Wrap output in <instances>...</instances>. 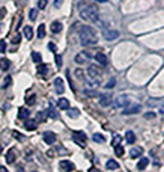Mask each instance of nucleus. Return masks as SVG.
<instances>
[{"label": "nucleus", "mask_w": 164, "mask_h": 172, "mask_svg": "<svg viewBox=\"0 0 164 172\" xmlns=\"http://www.w3.org/2000/svg\"><path fill=\"white\" fill-rule=\"evenodd\" d=\"M79 12L82 15V18H84L86 21L90 23H96L99 20V11L98 6L90 3V2H80L79 3Z\"/></svg>", "instance_id": "1"}, {"label": "nucleus", "mask_w": 164, "mask_h": 172, "mask_svg": "<svg viewBox=\"0 0 164 172\" xmlns=\"http://www.w3.org/2000/svg\"><path fill=\"white\" fill-rule=\"evenodd\" d=\"M79 36H80L82 45H93V44L98 43V36H96L93 27H90V26H82Z\"/></svg>", "instance_id": "2"}, {"label": "nucleus", "mask_w": 164, "mask_h": 172, "mask_svg": "<svg viewBox=\"0 0 164 172\" xmlns=\"http://www.w3.org/2000/svg\"><path fill=\"white\" fill-rule=\"evenodd\" d=\"M101 76H102V73H101V70H99L96 65H90V67L87 68V82L93 86V88L99 85Z\"/></svg>", "instance_id": "3"}, {"label": "nucleus", "mask_w": 164, "mask_h": 172, "mask_svg": "<svg viewBox=\"0 0 164 172\" xmlns=\"http://www.w3.org/2000/svg\"><path fill=\"white\" fill-rule=\"evenodd\" d=\"M101 30H102V36H104L107 41H115V40L119 38V32L115 30V29H109V26L104 27V29H101Z\"/></svg>", "instance_id": "4"}, {"label": "nucleus", "mask_w": 164, "mask_h": 172, "mask_svg": "<svg viewBox=\"0 0 164 172\" xmlns=\"http://www.w3.org/2000/svg\"><path fill=\"white\" fill-rule=\"evenodd\" d=\"M72 139H74V142H77L80 146H84V145H86V140H87V136H86L83 131H74V133H72Z\"/></svg>", "instance_id": "5"}, {"label": "nucleus", "mask_w": 164, "mask_h": 172, "mask_svg": "<svg viewBox=\"0 0 164 172\" xmlns=\"http://www.w3.org/2000/svg\"><path fill=\"white\" fill-rule=\"evenodd\" d=\"M90 54L87 53V51H82V53H79L77 56H75V62L79 64V65H84V64H87L89 60H90Z\"/></svg>", "instance_id": "6"}, {"label": "nucleus", "mask_w": 164, "mask_h": 172, "mask_svg": "<svg viewBox=\"0 0 164 172\" xmlns=\"http://www.w3.org/2000/svg\"><path fill=\"white\" fill-rule=\"evenodd\" d=\"M59 168H60V171L62 172H71L75 169V166H74V163L72 162H69V160H62L60 163H59Z\"/></svg>", "instance_id": "7"}, {"label": "nucleus", "mask_w": 164, "mask_h": 172, "mask_svg": "<svg viewBox=\"0 0 164 172\" xmlns=\"http://www.w3.org/2000/svg\"><path fill=\"white\" fill-rule=\"evenodd\" d=\"M129 103V98L126 95H119L116 100H115V106L116 107H126V104Z\"/></svg>", "instance_id": "8"}, {"label": "nucleus", "mask_w": 164, "mask_h": 172, "mask_svg": "<svg viewBox=\"0 0 164 172\" xmlns=\"http://www.w3.org/2000/svg\"><path fill=\"white\" fill-rule=\"evenodd\" d=\"M42 137H44V142L48 143V145H53V143L56 142V134L51 133V131H45V133L42 134Z\"/></svg>", "instance_id": "9"}, {"label": "nucleus", "mask_w": 164, "mask_h": 172, "mask_svg": "<svg viewBox=\"0 0 164 172\" xmlns=\"http://www.w3.org/2000/svg\"><path fill=\"white\" fill-rule=\"evenodd\" d=\"M54 89H56V92H57L59 95L63 94V91H65V85H63V80H62L60 77L54 79Z\"/></svg>", "instance_id": "10"}, {"label": "nucleus", "mask_w": 164, "mask_h": 172, "mask_svg": "<svg viewBox=\"0 0 164 172\" xmlns=\"http://www.w3.org/2000/svg\"><path fill=\"white\" fill-rule=\"evenodd\" d=\"M99 104H101L102 107L110 106V104H112V95H110V94H104V95H101V97H99Z\"/></svg>", "instance_id": "11"}, {"label": "nucleus", "mask_w": 164, "mask_h": 172, "mask_svg": "<svg viewBox=\"0 0 164 172\" xmlns=\"http://www.w3.org/2000/svg\"><path fill=\"white\" fill-rule=\"evenodd\" d=\"M95 59H96V62H98L99 65H102V67H105V65L109 64L107 56H105L104 53H96V54H95Z\"/></svg>", "instance_id": "12"}, {"label": "nucleus", "mask_w": 164, "mask_h": 172, "mask_svg": "<svg viewBox=\"0 0 164 172\" xmlns=\"http://www.w3.org/2000/svg\"><path fill=\"white\" fill-rule=\"evenodd\" d=\"M15 159H17V151H15L14 148H11V150L8 151V154H6V162H8L9 165H12V163L15 162Z\"/></svg>", "instance_id": "13"}, {"label": "nucleus", "mask_w": 164, "mask_h": 172, "mask_svg": "<svg viewBox=\"0 0 164 172\" xmlns=\"http://www.w3.org/2000/svg\"><path fill=\"white\" fill-rule=\"evenodd\" d=\"M24 127H26V130H29V131H33V130H36V127H38V122L35 119H26Z\"/></svg>", "instance_id": "14"}, {"label": "nucleus", "mask_w": 164, "mask_h": 172, "mask_svg": "<svg viewBox=\"0 0 164 172\" xmlns=\"http://www.w3.org/2000/svg\"><path fill=\"white\" fill-rule=\"evenodd\" d=\"M23 33H24V36H26V40H32L33 38V29H32V26H24V30H23Z\"/></svg>", "instance_id": "15"}, {"label": "nucleus", "mask_w": 164, "mask_h": 172, "mask_svg": "<svg viewBox=\"0 0 164 172\" xmlns=\"http://www.w3.org/2000/svg\"><path fill=\"white\" fill-rule=\"evenodd\" d=\"M29 115H30V110H27L26 107L18 109V118H20V119H27Z\"/></svg>", "instance_id": "16"}, {"label": "nucleus", "mask_w": 164, "mask_h": 172, "mask_svg": "<svg viewBox=\"0 0 164 172\" xmlns=\"http://www.w3.org/2000/svg\"><path fill=\"white\" fill-rule=\"evenodd\" d=\"M149 165V159H146V157H142L140 160H139V163H137V169L139 171H143L146 166Z\"/></svg>", "instance_id": "17"}, {"label": "nucleus", "mask_w": 164, "mask_h": 172, "mask_svg": "<svg viewBox=\"0 0 164 172\" xmlns=\"http://www.w3.org/2000/svg\"><path fill=\"white\" fill-rule=\"evenodd\" d=\"M139 110H140V106H137V104H136V106H131V107L125 109L122 113H123V115H134V113H137Z\"/></svg>", "instance_id": "18"}, {"label": "nucleus", "mask_w": 164, "mask_h": 172, "mask_svg": "<svg viewBox=\"0 0 164 172\" xmlns=\"http://www.w3.org/2000/svg\"><path fill=\"white\" fill-rule=\"evenodd\" d=\"M51 32H53V33L62 32V23H60V21H53V23H51Z\"/></svg>", "instance_id": "19"}, {"label": "nucleus", "mask_w": 164, "mask_h": 172, "mask_svg": "<svg viewBox=\"0 0 164 172\" xmlns=\"http://www.w3.org/2000/svg\"><path fill=\"white\" fill-rule=\"evenodd\" d=\"M57 106H59L60 110H66V109L69 107V101H68L66 98H60V100L57 101Z\"/></svg>", "instance_id": "20"}, {"label": "nucleus", "mask_w": 164, "mask_h": 172, "mask_svg": "<svg viewBox=\"0 0 164 172\" xmlns=\"http://www.w3.org/2000/svg\"><path fill=\"white\" fill-rule=\"evenodd\" d=\"M142 154H143V150H142V148H132V150L129 151L131 159H139Z\"/></svg>", "instance_id": "21"}, {"label": "nucleus", "mask_w": 164, "mask_h": 172, "mask_svg": "<svg viewBox=\"0 0 164 172\" xmlns=\"http://www.w3.org/2000/svg\"><path fill=\"white\" fill-rule=\"evenodd\" d=\"M47 73H48V65H45V64H38V74L45 77Z\"/></svg>", "instance_id": "22"}, {"label": "nucleus", "mask_w": 164, "mask_h": 172, "mask_svg": "<svg viewBox=\"0 0 164 172\" xmlns=\"http://www.w3.org/2000/svg\"><path fill=\"white\" fill-rule=\"evenodd\" d=\"M105 166H107V169H110V171H115V169H119V163H118L116 160H109Z\"/></svg>", "instance_id": "23"}, {"label": "nucleus", "mask_w": 164, "mask_h": 172, "mask_svg": "<svg viewBox=\"0 0 164 172\" xmlns=\"http://www.w3.org/2000/svg\"><path fill=\"white\" fill-rule=\"evenodd\" d=\"M66 113H68V116H71V118H77V116L80 115V110H79V109H71V107H68V109H66Z\"/></svg>", "instance_id": "24"}, {"label": "nucleus", "mask_w": 164, "mask_h": 172, "mask_svg": "<svg viewBox=\"0 0 164 172\" xmlns=\"http://www.w3.org/2000/svg\"><path fill=\"white\" fill-rule=\"evenodd\" d=\"M125 139H126V143H134V142H136V134H134L132 131H126Z\"/></svg>", "instance_id": "25"}, {"label": "nucleus", "mask_w": 164, "mask_h": 172, "mask_svg": "<svg viewBox=\"0 0 164 172\" xmlns=\"http://www.w3.org/2000/svg\"><path fill=\"white\" fill-rule=\"evenodd\" d=\"M32 59H33L35 64H42V57L38 51H32Z\"/></svg>", "instance_id": "26"}, {"label": "nucleus", "mask_w": 164, "mask_h": 172, "mask_svg": "<svg viewBox=\"0 0 164 172\" xmlns=\"http://www.w3.org/2000/svg\"><path fill=\"white\" fill-rule=\"evenodd\" d=\"M92 137H93L95 142H99V143H104V142H105V137H104L102 134H99V133H95Z\"/></svg>", "instance_id": "27"}, {"label": "nucleus", "mask_w": 164, "mask_h": 172, "mask_svg": "<svg viewBox=\"0 0 164 172\" xmlns=\"http://www.w3.org/2000/svg\"><path fill=\"white\" fill-rule=\"evenodd\" d=\"M47 119V112H39L36 115V122H45Z\"/></svg>", "instance_id": "28"}, {"label": "nucleus", "mask_w": 164, "mask_h": 172, "mask_svg": "<svg viewBox=\"0 0 164 172\" xmlns=\"http://www.w3.org/2000/svg\"><path fill=\"white\" fill-rule=\"evenodd\" d=\"M115 153H116V156H118V157H122L123 153H125L122 145H115Z\"/></svg>", "instance_id": "29"}, {"label": "nucleus", "mask_w": 164, "mask_h": 172, "mask_svg": "<svg viewBox=\"0 0 164 172\" xmlns=\"http://www.w3.org/2000/svg\"><path fill=\"white\" fill-rule=\"evenodd\" d=\"M45 36V24H39L38 26V38H44Z\"/></svg>", "instance_id": "30"}, {"label": "nucleus", "mask_w": 164, "mask_h": 172, "mask_svg": "<svg viewBox=\"0 0 164 172\" xmlns=\"http://www.w3.org/2000/svg\"><path fill=\"white\" fill-rule=\"evenodd\" d=\"M0 62H2V64H0V67H2V68H3L5 71H6V70H8V68L11 67V62H9L8 59H2Z\"/></svg>", "instance_id": "31"}, {"label": "nucleus", "mask_w": 164, "mask_h": 172, "mask_svg": "<svg viewBox=\"0 0 164 172\" xmlns=\"http://www.w3.org/2000/svg\"><path fill=\"white\" fill-rule=\"evenodd\" d=\"M36 15H38V9H30V12H29V18H30L32 21L36 20Z\"/></svg>", "instance_id": "32"}, {"label": "nucleus", "mask_w": 164, "mask_h": 172, "mask_svg": "<svg viewBox=\"0 0 164 172\" xmlns=\"http://www.w3.org/2000/svg\"><path fill=\"white\" fill-rule=\"evenodd\" d=\"M47 115H48V116H51V118H57V112H56L51 106H50V109L47 110Z\"/></svg>", "instance_id": "33"}, {"label": "nucleus", "mask_w": 164, "mask_h": 172, "mask_svg": "<svg viewBox=\"0 0 164 172\" xmlns=\"http://www.w3.org/2000/svg\"><path fill=\"white\" fill-rule=\"evenodd\" d=\"M35 98H36L35 95H30V97H27V98H26V103H27L29 106H33V104H35V101H36Z\"/></svg>", "instance_id": "34"}, {"label": "nucleus", "mask_w": 164, "mask_h": 172, "mask_svg": "<svg viewBox=\"0 0 164 172\" xmlns=\"http://www.w3.org/2000/svg\"><path fill=\"white\" fill-rule=\"evenodd\" d=\"M11 82H12V79H11V76H8V77L5 79V82H3V88H5V89H6V88H9Z\"/></svg>", "instance_id": "35"}, {"label": "nucleus", "mask_w": 164, "mask_h": 172, "mask_svg": "<svg viewBox=\"0 0 164 172\" xmlns=\"http://www.w3.org/2000/svg\"><path fill=\"white\" fill-rule=\"evenodd\" d=\"M84 95L86 97H98V92H95V91H84Z\"/></svg>", "instance_id": "36"}, {"label": "nucleus", "mask_w": 164, "mask_h": 172, "mask_svg": "<svg viewBox=\"0 0 164 172\" xmlns=\"http://www.w3.org/2000/svg\"><path fill=\"white\" fill-rule=\"evenodd\" d=\"M56 65H57V68L62 67V56L60 54H56Z\"/></svg>", "instance_id": "37"}, {"label": "nucleus", "mask_w": 164, "mask_h": 172, "mask_svg": "<svg viewBox=\"0 0 164 172\" xmlns=\"http://www.w3.org/2000/svg\"><path fill=\"white\" fill-rule=\"evenodd\" d=\"M116 85V80H115V79H110V80H109V82H107V85H105V88H109V89H112V88H113V86Z\"/></svg>", "instance_id": "38"}, {"label": "nucleus", "mask_w": 164, "mask_h": 172, "mask_svg": "<svg viewBox=\"0 0 164 172\" xmlns=\"http://www.w3.org/2000/svg\"><path fill=\"white\" fill-rule=\"evenodd\" d=\"M47 2H48V0H39V2H38V8H39V9H45Z\"/></svg>", "instance_id": "39"}, {"label": "nucleus", "mask_w": 164, "mask_h": 172, "mask_svg": "<svg viewBox=\"0 0 164 172\" xmlns=\"http://www.w3.org/2000/svg\"><path fill=\"white\" fill-rule=\"evenodd\" d=\"M5 51H6V43L0 41V53H5Z\"/></svg>", "instance_id": "40"}, {"label": "nucleus", "mask_w": 164, "mask_h": 172, "mask_svg": "<svg viewBox=\"0 0 164 172\" xmlns=\"http://www.w3.org/2000/svg\"><path fill=\"white\" fill-rule=\"evenodd\" d=\"M119 142H121V136H116V137L113 139V146H115V145H119Z\"/></svg>", "instance_id": "41"}, {"label": "nucleus", "mask_w": 164, "mask_h": 172, "mask_svg": "<svg viewBox=\"0 0 164 172\" xmlns=\"http://www.w3.org/2000/svg\"><path fill=\"white\" fill-rule=\"evenodd\" d=\"M63 3V0H54V8H60Z\"/></svg>", "instance_id": "42"}, {"label": "nucleus", "mask_w": 164, "mask_h": 172, "mask_svg": "<svg viewBox=\"0 0 164 172\" xmlns=\"http://www.w3.org/2000/svg\"><path fill=\"white\" fill-rule=\"evenodd\" d=\"M48 48H50V51H53V53H54V51H56V44L50 43V44H48Z\"/></svg>", "instance_id": "43"}, {"label": "nucleus", "mask_w": 164, "mask_h": 172, "mask_svg": "<svg viewBox=\"0 0 164 172\" xmlns=\"http://www.w3.org/2000/svg\"><path fill=\"white\" fill-rule=\"evenodd\" d=\"M12 44H20V35H15V38L12 40Z\"/></svg>", "instance_id": "44"}, {"label": "nucleus", "mask_w": 164, "mask_h": 172, "mask_svg": "<svg viewBox=\"0 0 164 172\" xmlns=\"http://www.w3.org/2000/svg\"><path fill=\"white\" fill-rule=\"evenodd\" d=\"M75 76H77L79 79H83V71H80V70H77V71H75Z\"/></svg>", "instance_id": "45"}, {"label": "nucleus", "mask_w": 164, "mask_h": 172, "mask_svg": "<svg viewBox=\"0 0 164 172\" xmlns=\"http://www.w3.org/2000/svg\"><path fill=\"white\" fill-rule=\"evenodd\" d=\"M5 14H6V9H5V8H2V9H0V20L5 17Z\"/></svg>", "instance_id": "46"}, {"label": "nucleus", "mask_w": 164, "mask_h": 172, "mask_svg": "<svg viewBox=\"0 0 164 172\" xmlns=\"http://www.w3.org/2000/svg\"><path fill=\"white\" fill-rule=\"evenodd\" d=\"M154 116H155V113H152V112H151V113H146V115H145V118H148V119H149V118H154Z\"/></svg>", "instance_id": "47"}, {"label": "nucleus", "mask_w": 164, "mask_h": 172, "mask_svg": "<svg viewBox=\"0 0 164 172\" xmlns=\"http://www.w3.org/2000/svg\"><path fill=\"white\" fill-rule=\"evenodd\" d=\"M12 134H14V137H17V139H21V136H20V133H18V131H14Z\"/></svg>", "instance_id": "48"}, {"label": "nucleus", "mask_w": 164, "mask_h": 172, "mask_svg": "<svg viewBox=\"0 0 164 172\" xmlns=\"http://www.w3.org/2000/svg\"><path fill=\"white\" fill-rule=\"evenodd\" d=\"M0 172H8V169L5 166H0Z\"/></svg>", "instance_id": "49"}, {"label": "nucleus", "mask_w": 164, "mask_h": 172, "mask_svg": "<svg viewBox=\"0 0 164 172\" xmlns=\"http://www.w3.org/2000/svg\"><path fill=\"white\" fill-rule=\"evenodd\" d=\"M89 172H98V169H96V168H90V169H89Z\"/></svg>", "instance_id": "50"}, {"label": "nucleus", "mask_w": 164, "mask_h": 172, "mask_svg": "<svg viewBox=\"0 0 164 172\" xmlns=\"http://www.w3.org/2000/svg\"><path fill=\"white\" fill-rule=\"evenodd\" d=\"M160 113H161V115L164 113V106H161V109H160Z\"/></svg>", "instance_id": "51"}, {"label": "nucleus", "mask_w": 164, "mask_h": 172, "mask_svg": "<svg viewBox=\"0 0 164 172\" xmlns=\"http://www.w3.org/2000/svg\"><path fill=\"white\" fill-rule=\"evenodd\" d=\"M0 154H2V146H0Z\"/></svg>", "instance_id": "52"}, {"label": "nucleus", "mask_w": 164, "mask_h": 172, "mask_svg": "<svg viewBox=\"0 0 164 172\" xmlns=\"http://www.w3.org/2000/svg\"><path fill=\"white\" fill-rule=\"evenodd\" d=\"M33 172H36V171H33Z\"/></svg>", "instance_id": "53"}]
</instances>
